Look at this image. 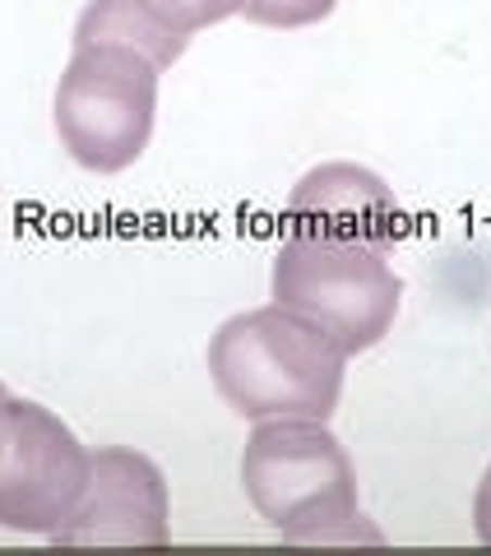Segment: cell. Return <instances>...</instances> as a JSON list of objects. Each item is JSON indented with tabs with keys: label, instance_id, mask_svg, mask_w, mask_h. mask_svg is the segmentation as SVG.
<instances>
[{
	"label": "cell",
	"instance_id": "9c48e42d",
	"mask_svg": "<svg viewBox=\"0 0 491 556\" xmlns=\"http://www.w3.org/2000/svg\"><path fill=\"white\" fill-rule=\"evenodd\" d=\"M335 10H339V0H246L241 20H246V24H255V28L292 33V28L325 24Z\"/></svg>",
	"mask_w": 491,
	"mask_h": 556
},
{
	"label": "cell",
	"instance_id": "8fae6325",
	"mask_svg": "<svg viewBox=\"0 0 491 556\" xmlns=\"http://www.w3.org/2000/svg\"><path fill=\"white\" fill-rule=\"evenodd\" d=\"M473 533L491 547V464H487V473L478 478V492H473Z\"/></svg>",
	"mask_w": 491,
	"mask_h": 556
},
{
	"label": "cell",
	"instance_id": "7c38bea8",
	"mask_svg": "<svg viewBox=\"0 0 491 556\" xmlns=\"http://www.w3.org/2000/svg\"><path fill=\"white\" fill-rule=\"evenodd\" d=\"M5 399H10V386H5V380H0V404H5Z\"/></svg>",
	"mask_w": 491,
	"mask_h": 556
},
{
	"label": "cell",
	"instance_id": "6da1fadb",
	"mask_svg": "<svg viewBox=\"0 0 491 556\" xmlns=\"http://www.w3.org/2000/svg\"><path fill=\"white\" fill-rule=\"evenodd\" d=\"M204 362L218 399L246 422H269V417L329 422L353 357L325 325L284 302H265L227 316L209 339Z\"/></svg>",
	"mask_w": 491,
	"mask_h": 556
},
{
	"label": "cell",
	"instance_id": "277c9868",
	"mask_svg": "<svg viewBox=\"0 0 491 556\" xmlns=\"http://www.w3.org/2000/svg\"><path fill=\"white\" fill-rule=\"evenodd\" d=\"M269 298L335 334L348 357L376 348L399 320L403 278L390 251L329 237H284L269 265Z\"/></svg>",
	"mask_w": 491,
	"mask_h": 556
},
{
	"label": "cell",
	"instance_id": "5b68a950",
	"mask_svg": "<svg viewBox=\"0 0 491 556\" xmlns=\"http://www.w3.org/2000/svg\"><path fill=\"white\" fill-rule=\"evenodd\" d=\"M93 450L33 399L0 404V529L51 538L89 486Z\"/></svg>",
	"mask_w": 491,
	"mask_h": 556
},
{
	"label": "cell",
	"instance_id": "52a82bcc",
	"mask_svg": "<svg viewBox=\"0 0 491 556\" xmlns=\"http://www.w3.org/2000/svg\"><path fill=\"white\" fill-rule=\"evenodd\" d=\"M288 237L362 241L390 251L403 237V204L380 172L362 163H320L288 190L284 204Z\"/></svg>",
	"mask_w": 491,
	"mask_h": 556
},
{
	"label": "cell",
	"instance_id": "8992f818",
	"mask_svg": "<svg viewBox=\"0 0 491 556\" xmlns=\"http://www.w3.org/2000/svg\"><path fill=\"white\" fill-rule=\"evenodd\" d=\"M172 538V492L149 455L98 445L75 515L51 533L56 547H163Z\"/></svg>",
	"mask_w": 491,
	"mask_h": 556
},
{
	"label": "cell",
	"instance_id": "7a4b0ae2",
	"mask_svg": "<svg viewBox=\"0 0 491 556\" xmlns=\"http://www.w3.org/2000/svg\"><path fill=\"white\" fill-rule=\"evenodd\" d=\"M246 501L288 543H339L357 538V468L329 422L269 417L251 422L241 450Z\"/></svg>",
	"mask_w": 491,
	"mask_h": 556
},
{
	"label": "cell",
	"instance_id": "ba28073f",
	"mask_svg": "<svg viewBox=\"0 0 491 556\" xmlns=\"http://www.w3.org/2000/svg\"><path fill=\"white\" fill-rule=\"evenodd\" d=\"M130 47L139 56H149L158 70H172L190 38L172 28L149 0H89L75 20V47Z\"/></svg>",
	"mask_w": 491,
	"mask_h": 556
},
{
	"label": "cell",
	"instance_id": "3957f363",
	"mask_svg": "<svg viewBox=\"0 0 491 556\" xmlns=\"http://www.w3.org/2000/svg\"><path fill=\"white\" fill-rule=\"evenodd\" d=\"M163 70L130 47H75L51 98L61 149L93 177H116L144 159L158 126Z\"/></svg>",
	"mask_w": 491,
	"mask_h": 556
},
{
	"label": "cell",
	"instance_id": "30bf717a",
	"mask_svg": "<svg viewBox=\"0 0 491 556\" xmlns=\"http://www.w3.org/2000/svg\"><path fill=\"white\" fill-rule=\"evenodd\" d=\"M149 5L163 14V20L177 33L196 38V33H204V28H214L223 20H232V14H241L246 0H149Z\"/></svg>",
	"mask_w": 491,
	"mask_h": 556
}]
</instances>
